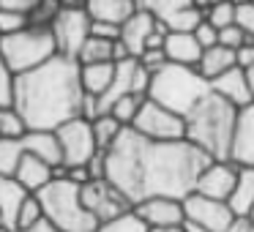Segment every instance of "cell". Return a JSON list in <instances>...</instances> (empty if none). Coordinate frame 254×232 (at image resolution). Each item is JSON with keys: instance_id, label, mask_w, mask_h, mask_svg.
I'll return each mask as SVG.
<instances>
[{"instance_id": "1", "label": "cell", "mask_w": 254, "mask_h": 232, "mask_svg": "<svg viewBox=\"0 0 254 232\" xmlns=\"http://www.w3.org/2000/svg\"><path fill=\"white\" fill-rule=\"evenodd\" d=\"M208 156L189 139L156 142L126 126L104 153L107 180L115 183L134 205L148 197L186 199L197 186Z\"/></svg>"}, {"instance_id": "2", "label": "cell", "mask_w": 254, "mask_h": 232, "mask_svg": "<svg viewBox=\"0 0 254 232\" xmlns=\"http://www.w3.org/2000/svg\"><path fill=\"white\" fill-rule=\"evenodd\" d=\"M85 88L79 79V60L55 55L33 71L17 74L14 110L30 128L55 131L61 123L82 112Z\"/></svg>"}, {"instance_id": "3", "label": "cell", "mask_w": 254, "mask_h": 232, "mask_svg": "<svg viewBox=\"0 0 254 232\" xmlns=\"http://www.w3.org/2000/svg\"><path fill=\"white\" fill-rule=\"evenodd\" d=\"M238 107L210 90L186 115V139L208 159H232L238 128Z\"/></svg>"}, {"instance_id": "4", "label": "cell", "mask_w": 254, "mask_h": 232, "mask_svg": "<svg viewBox=\"0 0 254 232\" xmlns=\"http://www.w3.org/2000/svg\"><path fill=\"white\" fill-rule=\"evenodd\" d=\"M210 93V79H205L194 66H181V63H167L159 71L150 74L148 99L181 112L183 117Z\"/></svg>"}, {"instance_id": "5", "label": "cell", "mask_w": 254, "mask_h": 232, "mask_svg": "<svg viewBox=\"0 0 254 232\" xmlns=\"http://www.w3.org/2000/svg\"><path fill=\"white\" fill-rule=\"evenodd\" d=\"M79 183L71 177H55L50 186L39 191L44 219L55 227L58 232H99V219L85 208Z\"/></svg>"}, {"instance_id": "6", "label": "cell", "mask_w": 254, "mask_h": 232, "mask_svg": "<svg viewBox=\"0 0 254 232\" xmlns=\"http://www.w3.org/2000/svg\"><path fill=\"white\" fill-rule=\"evenodd\" d=\"M58 55L55 36L50 28H36L28 25L25 30L11 36H0V58L8 63L14 74H25L39 68L50 58Z\"/></svg>"}, {"instance_id": "7", "label": "cell", "mask_w": 254, "mask_h": 232, "mask_svg": "<svg viewBox=\"0 0 254 232\" xmlns=\"http://www.w3.org/2000/svg\"><path fill=\"white\" fill-rule=\"evenodd\" d=\"M131 128L139 131L142 137H148V139H156V142L186 139V117H183L181 112H175V110H170V107L153 101V99L142 101V107H139Z\"/></svg>"}, {"instance_id": "8", "label": "cell", "mask_w": 254, "mask_h": 232, "mask_svg": "<svg viewBox=\"0 0 254 232\" xmlns=\"http://www.w3.org/2000/svg\"><path fill=\"white\" fill-rule=\"evenodd\" d=\"M55 134H58V142H61V150H63V167H85L96 153H101L99 145H96L93 123L82 115L61 123L55 128Z\"/></svg>"}, {"instance_id": "9", "label": "cell", "mask_w": 254, "mask_h": 232, "mask_svg": "<svg viewBox=\"0 0 254 232\" xmlns=\"http://www.w3.org/2000/svg\"><path fill=\"white\" fill-rule=\"evenodd\" d=\"M90 14L85 8H63L58 11L55 22L50 25L52 36H55V47H58V55H66L77 60L79 52H82L85 41L90 39Z\"/></svg>"}, {"instance_id": "10", "label": "cell", "mask_w": 254, "mask_h": 232, "mask_svg": "<svg viewBox=\"0 0 254 232\" xmlns=\"http://www.w3.org/2000/svg\"><path fill=\"white\" fill-rule=\"evenodd\" d=\"M79 194H82L85 208L99 219V224H104V221H110V219H115V216H121V213H126V210L134 208L131 199H128L115 183L107 180V177H96V180L82 183Z\"/></svg>"}, {"instance_id": "11", "label": "cell", "mask_w": 254, "mask_h": 232, "mask_svg": "<svg viewBox=\"0 0 254 232\" xmlns=\"http://www.w3.org/2000/svg\"><path fill=\"white\" fill-rule=\"evenodd\" d=\"M148 88H150V71L139 63V58H126V60H118V71H115V79H112L110 90L104 96H99V115L112 110L118 99L128 93H142L148 96Z\"/></svg>"}, {"instance_id": "12", "label": "cell", "mask_w": 254, "mask_h": 232, "mask_svg": "<svg viewBox=\"0 0 254 232\" xmlns=\"http://www.w3.org/2000/svg\"><path fill=\"white\" fill-rule=\"evenodd\" d=\"M183 210H186L189 221H197V224H202L205 230H210V232H227L232 224V219H235L230 202L205 197V194H199V191H191L183 199Z\"/></svg>"}, {"instance_id": "13", "label": "cell", "mask_w": 254, "mask_h": 232, "mask_svg": "<svg viewBox=\"0 0 254 232\" xmlns=\"http://www.w3.org/2000/svg\"><path fill=\"white\" fill-rule=\"evenodd\" d=\"M137 8L150 11L170 30H194L205 19V11H199L191 0H137Z\"/></svg>"}, {"instance_id": "14", "label": "cell", "mask_w": 254, "mask_h": 232, "mask_svg": "<svg viewBox=\"0 0 254 232\" xmlns=\"http://www.w3.org/2000/svg\"><path fill=\"white\" fill-rule=\"evenodd\" d=\"M238 175H241V164L232 159H210L205 164V170L199 172L197 177V186L194 191L205 194V197H213V199H230V194L235 191V183Z\"/></svg>"}, {"instance_id": "15", "label": "cell", "mask_w": 254, "mask_h": 232, "mask_svg": "<svg viewBox=\"0 0 254 232\" xmlns=\"http://www.w3.org/2000/svg\"><path fill=\"white\" fill-rule=\"evenodd\" d=\"M139 216L148 221L150 230H167V227H181L186 221L183 199L178 197H148L134 205Z\"/></svg>"}, {"instance_id": "16", "label": "cell", "mask_w": 254, "mask_h": 232, "mask_svg": "<svg viewBox=\"0 0 254 232\" xmlns=\"http://www.w3.org/2000/svg\"><path fill=\"white\" fill-rule=\"evenodd\" d=\"M159 28V19L145 8H137L126 22L121 25V44L126 47L128 58H139L148 47V39L153 36V30Z\"/></svg>"}, {"instance_id": "17", "label": "cell", "mask_w": 254, "mask_h": 232, "mask_svg": "<svg viewBox=\"0 0 254 232\" xmlns=\"http://www.w3.org/2000/svg\"><path fill=\"white\" fill-rule=\"evenodd\" d=\"M164 52L170 63H181V66H194L202 60L205 47L197 41L194 30H170L164 39Z\"/></svg>"}, {"instance_id": "18", "label": "cell", "mask_w": 254, "mask_h": 232, "mask_svg": "<svg viewBox=\"0 0 254 232\" xmlns=\"http://www.w3.org/2000/svg\"><path fill=\"white\" fill-rule=\"evenodd\" d=\"M210 90L219 93L221 99H227L230 104H235L238 110H243L246 104H252L254 96H252V85H249V77L241 66L224 71L221 77L210 79Z\"/></svg>"}, {"instance_id": "19", "label": "cell", "mask_w": 254, "mask_h": 232, "mask_svg": "<svg viewBox=\"0 0 254 232\" xmlns=\"http://www.w3.org/2000/svg\"><path fill=\"white\" fill-rule=\"evenodd\" d=\"M14 177H17L30 194H39L44 186H50V183L55 180V167H52L50 161L33 156V153H22Z\"/></svg>"}, {"instance_id": "20", "label": "cell", "mask_w": 254, "mask_h": 232, "mask_svg": "<svg viewBox=\"0 0 254 232\" xmlns=\"http://www.w3.org/2000/svg\"><path fill=\"white\" fill-rule=\"evenodd\" d=\"M232 161L241 167H254V101L238 112L235 142H232Z\"/></svg>"}, {"instance_id": "21", "label": "cell", "mask_w": 254, "mask_h": 232, "mask_svg": "<svg viewBox=\"0 0 254 232\" xmlns=\"http://www.w3.org/2000/svg\"><path fill=\"white\" fill-rule=\"evenodd\" d=\"M25 153H33L39 159L50 161L52 167H63V150L61 142H58V134L55 131H44V128H30L19 137Z\"/></svg>"}, {"instance_id": "22", "label": "cell", "mask_w": 254, "mask_h": 232, "mask_svg": "<svg viewBox=\"0 0 254 232\" xmlns=\"http://www.w3.org/2000/svg\"><path fill=\"white\" fill-rule=\"evenodd\" d=\"M30 197V191L17 180L14 175H0V213H3V221L6 227H17V216L22 202Z\"/></svg>"}, {"instance_id": "23", "label": "cell", "mask_w": 254, "mask_h": 232, "mask_svg": "<svg viewBox=\"0 0 254 232\" xmlns=\"http://www.w3.org/2000/svg\"><path fill=\"white\" fill-rule=\"evenodd\" d=\"M85 11L93 22L123 25L137 11V0H85Z\"/></svg>"}, {"instance_id": "24", "label": "cell", "mask_w": 254, "mask_h": 232, "mask_svg": "<svg viewBox=\"0 0 254 232\" xmlns=\"http://www.w3.org/2000/svg\"><path fill=\"white\" fill-rule=\"evenodd\" d=\"M118 71V60H107V63H79V79H82L85 93L90 96H104L110 90L112 79Z\"/></svg>"}, {"instance_id": "25", "label": "cell", "mask_w": 254, "mask_h": 232, "mask_svg": "<svg viewBox=\"0 0 254 232\" xmlns=\"http://www.w3.org/2000/svg\"><path fill=\"white\" fill-rule=\"evenodd\" d=\"M235 66H238V52L227 50L224 44H216V47H208V50L202 52V60L197 63V71L202 74L205 79H216Z\"/></svg>"}, {"instance_id": "26", "label": "cell", "mask_w": 254, "mask_h": 232, "mask_svg": "<svg viewBox=\"0 0 254 232\" xmlns=\"http://www.w3.org/2000/svg\"><path fill=\"white\" fill-rule=\"evenodd\" d=\"M227 202L235 216H254V167H241L235 191L230 194Z\"/></svg>"}, {"instance_id": "27", "label": "cell", "mask_w": 254, "mask_h": 232, "mask_svg": "<svg viewBox=\"0 0 254 232\" xmlns=\"http://www.w3.org/2000/svg\"><path fill=\"white\" fill-rule=\"evenodd\" d=\"M79 63H107L118 60V39H101V36H90L85 41L82 52L77 58Z\"/></svg>"}, {"instance_id": "28", "label": "cell", "mask_w": 254, "mask_h": 232, "mask_svg": "<svg viewBox=\"0 0 254 232\" xmlns=\"http://www.w3.org/2000/svg\"><path fill=\"white\" fill-rule=\"evenodd\" d=\"M93 134H96V145H99L101 153H107V150L112 148V142H115L118 137H121V131L126 126H123L121 120H115V115H110V112H104V115L93 117Z\"/></svg>"}, {"instance_id": "29", "label": "cell", "mask_w": 254, "mask_h": 232, "mask_svg": "<svg viewBox=\"0 0 254 232\" xmlns=\"http://www.w3.org/2000/svg\"><path fill=\"white\" fill-rule=\"evenodd\" d=\"M99 232H150V227H148V221L131 208V210H126V213L115 216V219L104 221V224L99 227Z\"/></svg>"}, {"instance_id": "30", "label": "cell", "mask_w": 254, "mask_h": 232, "mask_svg": "<svg viewBox=\"0 0 254 232\" xmlns=\"http://www.w3.org/2000/svg\"><path fill=\"white\" fill-rule=\"evenodd\" d=\"M22 153L19 137H0V175H14Z\"/></svg>"}, {"instance_id": "31", "label": "cell", "mask_w": 254, "mask_h": 232, "mask_svg": "<svg viewBox=\"0 0 254 232\" xmlns=\"http://www.w3.org/2000/svg\"><path fill=\"white\" fill-rule=\"evenodd\" d=\"M145 99H148V96H142V93H128V96H123V99H118L115 104H112L110 115H115V120H121L123 126H131Z\"/></svg>"}, {"instance_id": "32", "label": "cell", "mask_w": 254, "mask_h": 232, "mask_svg": "<svg viewBox=\"0 0 254 232\" xmlns=\"http://www.w3.org/2000/svg\"><path fill=\"white\" fill-rule=\"evenodd\" d=\"M41 221H44V208H41V199H39V194H30V197L22 202V208H19L17 227H14V230H30V227L41 224Z\"/></svg>"}, {"instance_id": "33", "label": "cell", "mask_w": 254, "mask_h": 232, "mask_svg": "<svg viewBox=\"0 0 254 232\" xmlns=\"http://www.w3.org/2000/svg\"><path fill=\"white\" fill-rule=\"evenodd\" d=\"M205 19H208L210 25H216V28H227V25H235L238 22V6L232 3V0H219V3H213V6L205 11Z\"/></svg>"}, {"instance_id": "34", "label": "cell", "mask_w": 254, "mask_h": 232, "mask_svg": "<svg viewBox=\"0 0 254 232\" xmlns=\"http://www.w3.org/2000/svg\"><path fill=\"white\" fill-rule=\"evenodd\" d=\"M58 11H61V0H39L36 8L28 14V19L36 28H50V25L55 22Z\"/></svg>"}, {"instance_id": "35", "label": "cell", "mask_w": 254, "mask_h": 232, "mask_svg": "<svg viewBox=\"0 0 254 232\" xmlns=\"http://www.w3.org/2000/svg\"><path fill=\"white\" fill-rule=\"evenodd\" d=\"M252 36H249V30L243 28L241 22H235V25H227V28H221L219 30V44H224L227 50H241V47H246V44H252Z\"/></svg>"}, {"instance_id": "36", "label": "cell", "mask_w": 254, "mask_h": 232, "mask_svg": "<svg viewBox=\"0 0 254 232\" xmlns=\"http://www.w3.org/2000/svg\"><path fill=\"white\" fill-rule=\"evenodd\" d=\"M28 131L25 120L17 115L14 107H0V137H22Z\"/></svg>"}, {"instance_id": "37", "label": "cell", "mask_w": 254, "mask_h": 232, "mask_svg": "<svg viewBox=\"0 0 254 232\" xmlns=\"http://www.w3.org/2000/svg\"><path fill=\"white\" fill-rule=\"evenodd\" d=\"M14 88H17V74L0 58V107H14Z\"/></svg>"}, {"instance_id": "38", "label": "cell", "mask_w": 254, "mask_h": 232, "mask_svg": "<svg viewBox=\"0 0 254 232\" xmlns=\"http://www.w3.org/2000/svg\"><path fill=\"white\" fill-rule=\"evenodd\" d=\"M30 25L28 14H17V11H6L0 8V36H11V33H19Z\"/></svg>"}, {"instance_id": "39", "label": "cell", "mask_w": 254, "mask_h": 232, "mask_svg": "<svg viewBox=\"0 0 254 232\" xmlns=\"http://www.w3.org/2000/svg\"><path fill=\"white\" fill-rule=\"evenodd\" d=\"M194 36H197V41L205 47V50L219 44V28H216V25H210L208 19H202V22L194 28Z\"/></svg>"}, {"instance_id": "40", "label": "cell", "mask_w": 254, "mask_h": 232, "mask_svg": "<svg viewBox=\"0 0 254 232\" xmlns=\"http://www.w3.org/2000/svg\"><path fill=\"white\" fill-rule=\"evenodd\" d=\"M238 66H241L243 71H246L249 85H252V96H254V41L238 50Z\"/></svg>"}, {"instance_id": "41", "label": "cell", "mask_w": 254, "mask_h": 232, "mask_svg": "<svg viewBox=\"0 0 254 232\" xmlns=\"http://www.w3.org/2000/svg\"><path fill=\"white\" fill-rule=\"evenodd\" d=\"M139 63L153 74V71H159L161 66H167L170 60H167V52H164V47H161V50H145L142 55H139Z\"/></svg>"}, {"instance_id": "42", "label": "cell", "mask_w": 254, "mask_h": 232, "mask_svg": "<svg viewBox=\"0 0 254 232\" xmlns=\"http://www.w3.org/2000/svg\"><path fill=\"white\" fill-rule=\"evenodd\" d=\"M90 36H101V39H121V25L93 22V25H90Z\"/></svg>"}, {"instance_id": "43", "label": "cell", "mask_w": 254, "mask_h": 232, "mask_svg": "<svg viewBox=\"0 0 254 232\" xmlns=\"http://www.w3.org/2000/svg\"><path fill=\"white\" fill-rule=\"evenodd\" d=\"M39 0H0V8L6 11H17V14H30L36 8Z\"/></svg>"}, {"instance_id": "44", "label": "cell", "mask_w": 254, "mask_h": 232, "mask_svg": "<svg viewBox=\"0 0 254 232\" xmlns=\"http://www.w3.org/2000/svg\"><path fill=\"white\" fill-rule=\"evenodd\" d=\"M238 22L249 30V36L254 39V3L252 6H238Z\"/></svg>"}, {"instance_id": "45", "label": "cell", "mask_w": 254, "mask_h": 232, "mask_svg": "<svg viewBox=\"0 0 254 232\" xmlns=\"http://www.w3.org/2000/svg\"><path fill=\"white\" fill-rule=\"evenodd\" d=\"M227 232H254V216H235Z\"/></svg>"}, {"instance_id": "46", "label": "cell", "mask_w": 254, "mask_h": 232, "mask_svg": "<svg viewBox=\"0 0 254 232\" xmlns=\"http://www.w3.org/2000/svg\"><path fill=\"white\" fill-rule=\"evenodd\" d=\"M14 232H58V230H55V227H52V224H50V221H47V219H44V221H41V224L30 227V230H14Z\"/></svg>"}, {"instance_id": "47", "label": "cell", "mask_w": 254, "mask_h": 232, "mask_svg": "<svg viewBox=\"0 0 254 232\" xmlns=\"http://www.w3.org/2000/svg\"><path fill=\"white\" fill-rule=\"evenodd\" d=\"M183 232H210V230H205L202 224H197V221H183Z\"/></svg>"}, {"instance_id": "48", "label": "cell", "mask_w": 254, "mask_h": 232, "mask_svg": "<svg viewBox=\"0 0 254 232\" xmlns=\"http://www.w3.org/2000/svg\"><path fill=\"white\" fill-rule=\"evenodd\" d=\"M63 8H85V0H61Z\"/></svg>"}, {"instance_id": "49", "label": "cell", "mask_w": 254, "mask_h": 232, "mask_svg": "<svg viewBox=\"0 0 254 232\" xmlns=\"http://www.w3.org/2000/svg\"><path fill=\"white\" fill-rule=\"evenodd\" d=\"M191 3L199 8V11H208V8L213 6V3H219V0H191Z\"/></svg>"}, {"instance_id": "50", "label": "cell", "mask_w": 254, "mask_h": 232, "mask_svg": "<svg viewBox=\"0 0 254 232\" xmlns=\"http://www.w3.org/2000/svg\"><path fill=\"white\" fill-rule=\"evenodd\" d=\"M150 232H183V224L181 227H167V230H150Z\"/></svg>"}, {"instance_id": "51", "label": "cell", "mask_w": 254, "mask_h": 232, "mask_svg": "<svg viewBox=\"0 0 254 232\" xmlns=\"http://www.w3.org/2000/svg\"><path fill=\"white\" fill-rule=\"evenodd\" d=\"M232 3H235V6H252L254 0H232Z\"/></svg>"}, {"instance_id": "52", "label": "cell", "mask_w": 254, "mask_h": 232, "mask_svg": "<svg viewBox=\"0 0 254 232\" xmlns=\"http://www.w3.org/2000/svg\"><path fill=\"white\" fill-rule=\"evenodd\" d=\"M0 232H14L11 227H0Z\"/></svg>"}, {"instance_id": "53", "label": "cell", "mask_w": 254, "mask_h": 232, "mask_svg": "<svg viewBox=\"0 0 254 232\" xmlns=\"http://www.w3.org/2000/svg\"><path fill=\"white\" fill-rule=\"evenodd\" d=\"M0 227H6V221H3V213H0Z\"/></svg>"}]
</instances>
